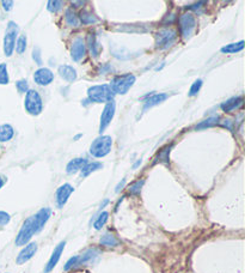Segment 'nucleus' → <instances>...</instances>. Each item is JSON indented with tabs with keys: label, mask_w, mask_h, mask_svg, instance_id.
Listing matches in <instances>:
<instances>
[{
	"label": "nucleus",
	"mask_w": 245,
	"mask_h": 273,
	"mask_svg": "<svg viewBox=\"0 0 245 273\" xmlns=\"http://www.w3.org/2000/svg\"><path fill=\"white\" fill-rule=\"evenodd\" d=\"M114 92L109 84H102V85H94L89 87L88 97L91 102L94 103H108L114 99Z\"/></svg>",
	"instance_id": "f257e3e1"
},
{
	"label": "nucleus",
	"mask_w": 245,
	"mask_h": 273,
	"mask_svg": "<svg viewBox=\"0 0 245 273\" xmlns=\"http://www.w3.org/2000/svg\"><path fill=\"white\" fill-rule=\"evenodd\" d=\"M113 147V139L109 136H101L92 142L90 147V153L94 157H105L110 152Z\"/></svg>",
	"instance_id": "f03ea898"
},
{
	"label": "nucleus",
	"mask_w": 245,
	"mask_h": 273,
	"mask_svg": "<svg viewBox=\"0 0 245 273\" xmlns=\"http://www.w3.org/2000/svg\"><path fill=\"white\" fill-rule=\"evenodd\" d=\"M135 83V76L128 73V75L115 77L110 83V87H112L113 92L118 95H125L127 94L128 90L133 86V84Z\"/></svg>",
	"instance_id": "7ed1b4c3"
},
{
	"label": "nucleus",
	"mask_w": 245,
	"mask_h": 273,
	"mask_svg": "<svg viewBox=\"0 0 245 273\" xmlns=\"http://www.w3.org/2000/svg\"><path fill=\"white\" fill-rule=\"evenodd\" d=\"M177 40V33L173 29H163L155 35V48L160 50L169 49Z\"/></svg>",
	"instance_id": "20e7f679"
},
{
	"label": "nucleus",
	"mask_w": 245,
	"mask_h": 273,
	"mask_svg": "<svg viewBox=\"0 0 245 273\" xmlns=\"http://www.w3.org/2000/svg\"><path fill=\"white\" fill-rule=\"evenodd\" d=\"M24 107L26 112L31 114V115H38V114L42 113L43 103H42L41 96H39V94L36 90H29L26 92Z\"/></svg>",
	"instance_id": "39448f33"
},
{
	"label": "nucleus",
	"mask_w": 245,
	"mask_h": 273,
	"mask_svg": "<svg viewBox=\"0 0 245 273\" xmlns=\"http://www.w3.org/2000/svg\"><path fill=\"white\" fill-rule=\"evenodd\" d=\"M98 253L99 252L97 249H89V251H86L81 255L73 256V258H71L70 260L66 262L65 271H68V270L73 269V267L81 266V265L90 264V262L94 261L98 256Z\"/></svg>",
	"instance_id": "423d86ee"
},
{
	"label": "nucleus",
	"mask_w": 245,
	"mask_h": 273,
	"mask_svg": "<svg viewBox=\"0 0 245 273\" xmlns=\"http://www.w3.org/2000/svg\"><path fill=\"white\" fill-rule=\"evenodd\" d=\"M18 34V25L15 22H10L7 24L6 33L4 38V53L6 57H11L15 52L16 47V38Z\"/></svg>",
	"instance_id": "0eeeda50"
},
{
	"label": "nucleus",
	"mask_w": 245,
	"mask_h": 273,
	"mask_svg": "<svg viewBox=\"0 0 245 273\" xmlns=\"http://www.w3.org/2000/svg\"><path fill=\"white\" fill-rule=\"evenodd\" d=\"M35 234L36 231H35V227H34V223H33V218L29 217L28 219H25L22 228H20L19 232H18L17 237H16V245L25 246Z\"/></svg>",
	"instance_id": "6e6552de"
},
{
	"label": "nucleus",
	"mask_w": 245,
	"mask_h": 273,
	"mask_svg": "<svg viewBox=\"0 0 245 273\" xmlns=\"http://www.w3.org/2000/svg\"><path fill=\"white\" fill-rule=\"evenodd\" d=\"M180 25H181V33L184 39H189L196 28V20H195L194 15L191 13H186L182 15L180 17Z\"/></svg>",
	"instance_id": "1a4fd4ad"
},
{
	"label": "nucleus",
	"mask_w": 245,
	"mask_h": 273,
	"mask_svg": "<svg viewBox=\"0 0 245 273\" xmlns=\"http://www.w3.org/2000/svg\"><path fill=\"white\" fill-rule=\"evenodd\" d=\"M115 109H116V105H115L114 100L110 101V102H108L107 105H105L103 112H102V115H101V124H99V132H101V133L105 128H107L108 126H109L110 123H112V120L114 119Z\"/></svg>",
	"instance_id": "9d476101"
},
{
	"label": "nucleus",
	"mask_w": 245,
	"mask_h": 273,
	"mask_svg": "<svg viewBox=\"0 0 245 273\" xmlns=\"http://www.w3.org/2000/svg\"><path fill=\"white\" fill-rule=\"evenodd\" d=\"M51 216H52V210L49 208L41 209L38 213H35L34 216H31V218H33L34 227H35L36 234L43 229V227L46 225L47 222H48V219L51 218Z\"/></svg>",
	"instance_id": "9b49d317"
},
{
	"label": "nucleus",
	"mask_w": 245,
	"mask_h": 273,
	"mask_svg": "<svg viewBox=\"0 0 245 273\" xmlns=\"http://www.w3.org/2000/svg\"><path fill=\"white\" fill-rule=\"evenodd\" d=\"M86 54V44L81 38L75 39L72 43V48H71V57L75 62H80L81 59H84Z\"/></svg>",
	"instance_id": "f8f14e48"
},
{
	"label": "nucleus",
	"mask_w": 245,
	"mask_h": 273,
	"mask_svg": "<svg viewBox=\"0 0 245 273\" xmlns=\"http://www.w3.org/2000/svg\"><path fill=\"white\" fill-rule=\"evenodd\" d=\"M34 81H35V83L38 84V85H49V84L54 81V75H53V72L49 68L42 67L38 68L35 72V75H34Z\"/></svg>",
	"instance_id": "ddd939ff"
},
{
	"label": "nucleus",
	"mask_w": 245,
	"mask_h": 273,
	"mask_svg": "<svg viewBox=\"0 0 245 273\" xmlns=\"http://www.w3.org/2000/svg\"><path fill=\"white\" fill-rule=\"evenodd\" d=\"M65 246H66V242H65V241H62V242H60L59 245L55 247L54 252H53V254L51 256V259H49V261L47 262V266H46V269H44V272L49 273L51 271H53V270H54V267L57 266V264L59 262L60 258H61V254H62V252H64Z\"/></svg>",
	"instance_id": "4468645a"
},
{
	"label": "nucleus",
	"mask_w": 245,
	"mask_h": 273,
	"mask_svg": "<svg viewBox=\"0 0 245 273\" xmlns=\"http://www.w3.org/2000/svg\"><path fill=\"white\" fill-rule=\"evenodd\" d=\"M75 188L71 186L70 184H65L62 186H60L57 190V203L59 208H64V205L67 203L68 198L71 197V194L73 193Z\"/></svg>",
	"instance_id": "2eb2a0df"
},
{
	"label": "nucleus",
	"mask_w": 245,
	"mask_h": 273,
	"mask_svg": "<svg viewBox=\"0 0 245 273\" xmlns=\"http://www.w3.org/2000/svg\"><path fill=\"white\" fill-rule=\"evenodd\" d=\"M36 252H38V245H36L35 242L28 243V245H26L25 247L20 251V253L18 254L17 264H19V265L25 264L26 261H29L34 255H35Z\"/></svg>",
	"instance_id": "dca6fc26"
},
{
	"label": "nucleus",
	"mask_w": 245,
	"mask_h": 273,
	"mask_svg": "<svg viewBox=\"0 0 245 273\" xmlns=\"http://www.w3.org/2000/svg\"><path fill=\"white\" fill-rule=\"evenodd\" d=\"M57 71H59L60 77H61L62 79H65L66 82H68V83H72V82H75V79H77V71H75V68H73L72 66L61 65L59 66Z\"/></svg>",
	"instance_id": "f3484780"
},
{
	"label": "nucleus",
	"mask_w": 245,
	"mask_h": 273,
	"mask_svg": "<svg viewBox=\"0 0 245 273\" xmlns=\"http://www.w3.org/2000/svg\"><path fill=\"white\" fill-rule=\"evenodd\" d=\"M242 105H243V97L237 96V97H232V99L225 101V102L221 105V109H223L225 113H231V112H233V110L241 108Z\"/></svg>",
	"instance_id": "a211bd4d"
},
{
	"label": "nucleus",
	"mask_w": 245,
	"mask_h": 273,
	"mask_svg": "<svg viewBox=\"0 0 245 273\" xmlns=\"http://www.w3.org/2000/svg\"><path fill=\"white\" fill-rule=\"evenodd\" d=\"M86 163H88L86 158H75V160L68 162L66 170H67L68 174H75L79 170H81Z\"/></svg>",
	"instance_id": "6ab92c4d"
},
{
	"label": "nucleus",
	"mask_w": 245,
	"mask_h": 273,
	"mask_svg": "<svg viewBox=\"0 0 245 273\" xmlns=\"http://www.w3.org/2000/svg\"><path fill=\"white\" fill-rule=\"evenodd\" d=\"M168 94H154L152 96H150L149 99L146 100L144 105V110L150 109V108H153L155 105H160V103L164 102L165 100L168 99Z\"/></svg>",
	"instance_id": "aec40b11"
},
{
	"label": "nucleus",
	"mask_w": 245,
	"mask_h": 273,
	"mask_svg": "<svg viewBox=\"0 0 245 273\" xmlns=\"http://www.w3.org/2000/svg\"><path fill=\"white\" fill-rule=\"evenodd\" d=\"M15 136V129L11 125L5 124L0 126V143H6Z\"/></svg>",
	"instance_id": "412c9836"
},
{
	"label": "nucleus",
	"mask_w": 245,
	"mask_h": 273,
	"mask_svg": "<svg viewBox=\"0 0 245 273\" xmlns=\"http://www.w3.org/2000/svg\"><path fill=\"white\" fill-rule=\"evenodd\" d=\"M171 147H172V145H167V147H163V149H160L159 152L157 153V156H155V158H154V164L155 163H165V164H168L169 163V156H170Z\"/></svg>",
	"instance_id": "4be33fe9"
},
{
	"label": "nucleus",
	"mask_w": 245,
	"mask_h": 273,
	"mask_svg": "<svg viewBox=\"0 0 245 273\" xmlns=\"http://www.w3.org/2000/svg\"><path fill=\"white\" fill-rule=\"evenodd\" d=\"M101 168H103V164L102 163H98V162H88V163L84 166V168L81 169V176H89L91 173H94V171L98 170V169Z\"/></svg>",
	"instance_id": "5701e85b"
},
{
	"label": "nucleus",
	"mask_w": 245,
	"mask_h": 273,
	"mask_svg": "<svg viewBox=\"0 0 245 273\" xmlns=\"http://www.w3.org/2000/svg\"><path fill=\"white\" fill-rule=\"evenodd\" d=\"M244 48V41H239L237 43H231L227 46L221 48V53H226V54H232V53H238Z\"/></svg>",
	"instance_id": "b1692460"
},
{
	"label": "nucleus",
	"mask_w": 245,
	"mask_h": 273,
	"mask_svg": "<svg viewBox=\"0 0 245 273\" xmlns=\"http://www.w3.org/2000/svg\"><path fill=\"white\" fill-rule=\"evenodd\" d=\"M65 21L70 26H75H75L79 25V20H78L77 15H75V13L73 12V10H71V9L66 10Z\"/></svg>",
	"instance_id": "393cba45"
},
{
	"label": "nucleus",
	"mask_w": 245,
	"mask_h": 273,
	"mask_svg": "<svg viewBox=\"0 0 245 273\" xmlns=\"http://www.w3.org/2000/svg\"><path fill=\"white\" fill-rule=\"evenodd\" d=\"M99 242H101V245L107 246V247H116V246L118 245L117 238L112 234H105L104 236H102V238Z\"/></svg>",
	"instance_id": "a878e982"
},
{
	"label": "nucleus",
	"mask_w": 245,
	"mask_h": 273,
	"mask_svg": "<svg viewBox=\"0 0 245 273\" xmlns=\"http://www.w3.org/2000/svg\"><path fill=\"white\" fill-rule=\"evenodd\" d=\"M88 42H89V48H90L91 54L94 55V57H97L99 53V50H101V47H99L98 43H97L96 38H94V35H89Z\"/></svg>",
	"instance_id": "bb28decb"
},
{
	"label": "nucleus",
	"mask_w": 245,
	"mask_h": 273,
	"mask_svg": "<svg viewBox=\"0 0 245 273\" xmlns=\"http://www.w3.org/2000/svg\"><path fill=\"white\" fill-rule=\"evenodd\" d=\"M80 21L84 24H94V23H96L98 20H97L94 13L89 11H83L80 13Z\"/></svg>",
	"instance_id": "cd10ccee"
},
{
	"label": "nucleus",
	"mask_w": 245,
	"mask_h": 273,
	"mask_svg": "<svg viewBox=\"0 0 245 273\" xmlns=\"http://www.w3.org/2000/svg\"><path fill=\"white\" fill-rule=\"evenodd\" d=\"M10 78L7 73V65L6 63H0V85H6L9 84Z\"/></svg>",
	"instance_id": "c85d7f7f"
},
{
	"label": "nucleus",
	"mask_w": 245,
	"mask_h": 273,
	"mask_svg": "<svg viewBox=\"0 0 245 273\" xmlns=\"http://www.w3.org/2000/svg\"><path fill=\"white\" fill-rule=\"evenodd\" d=\"M108 218H109V213H108V212H105V211L102 212V213L98 216V218L96 219V222H94V229L101 230L102 228L104 227V224L107 223Z\"/></svg>",
	"instance_id": "c756f323"
},
{
	"label": "nucleus",
	"mask_w": 245,
	"mask_h": 273,
	"mask_svg": "<svg viewBox=\"0 0 245 273\" xmlns=\"http://www.w3.org/2000/svg\"><path fill=\"white\" fill-rule=\"evenodd\" d=\"M15 49L18 54H23V53L25 52V49H26V36L25 35H20L19 38H18L17 42H16Z\"/></svg>",
	"instance_id": "7c9ffc66"
},
{
	"label": "nucleus",
	"mask_w": 245,
	"mask_h": 273,
	"mask_svg": "<svg viewBox=\"0 0 245 273\" xmlns=\"http://www.w3.org/2000/svg\"><path fill=\"white\" fill-rule=\"evenodd\" d=\"M62 6H64V2L62 1H59V0H51V1L47 2V9H48V11L51 12H57L60 11V10L62 9Z\"/></svg>",
	"instance_id": "2f4dec72"
},
{
	"label": "nucleus",
	"mask_w": 245,
	"mask_h": 273,
	"mask_svg": "<svg viewBox=\"0 0 245 273\" xmlns=\"http://www.w3.org/2000/svg\"><path fill=\"white\" fill-rule=\"evenodd\" d=\"M145 181L144 180H139V181L134 182V184H132L131 186H129V193L131 194H134V195H138L139 193H140L142 186H144Z\"/></svg>",
	"instance_id": "473e14b6"
},
{
	"label": "nucleus",
	"mask_w": 245,
	"mask_h": 273,
	"mask_svg": "<svg viewBox=\"0 0 245 273\" xmlns=\"http://www.w3.org/2000/svg\"><path fill=\"white\" fill-rule=\"evenodd\" d=\"M218 120H219L218 118H209V119H207V120L202 121L200 125H197L196 128L202 129V128H207V127H212V126H214V125L218 124Z\"/></svg>",
	"instance_id": "72a5a7b5"
},
{
	"label": "nucleus",
	"mask_w": 245,
	"mask_h": 273,
	"mask_svg": "<svg viewBox=\"0 0 245 273\" xmlns=\"http://www.w3.org/2000/svg\"><path fill=\"white\" fill-rule=\"evenodd\" d=\"M201 87H202V81L201 79H196V81L193 83V85H191L190 90H189V96H195V95L199 94Z\"/></svg>",
	"instance_id": "f704fd0d"
},
{
	"label": "nucleus",
	"mask_w": 245,
	"mask_h": 273,
	"mask_svg": "<svg viewBox=\"0 0 245 273\" xmlns=\"http://www.w3.org/2000/svg\"><path fill=\"white\" fill-rule=\"evenodd\" d=\"M16 86H17L18 91L19 92H28L29 91V86H28V82L25 79H20L16 83Z\"/></svg>",
	"instance_id": "c9c22d12"
},
{
	"label": "nucleus",
	"mask_w": 245,
	"mask_h": 273,
	"mask_svg": "<svg viewBox=\"0 0 245 273\" xmlns=\"http://www.w3.org/2000/svg\"><path fill=\"white\" fill-rule=\"evenodd\" d=\"M10 219H11V217H10V214L7 212L0 211V227L6 225L10 222Z\"/></svg>",
	"instance_id": "e433bc0d"
},
{
	"label": "nucleus",
	"mask_w": 245,
	"mask_h": 273,
	"mask_svg": "<svg viewBox=\"0 0 245 273\" xmlns=\"http://www.w3.org/2000/svg\"><path fill=\"white\" fill-rule=\"evenodd\" d=\"M33 58H34V60H35V62L38 63V65H42V60H41V53H39V49H38V48L34 49V53H33Z\"/></svg>",
	"instance_id": "4c0bfd02"
},
{
	"label": "nucleus",
	"mask_w": 245,
	"mask_h": 273,
	"mask_svg": "<svg viewBox=\"0 0 245 273\" xmlns=\"http://www.w3.org/2000/svg\"><path fill=\"white\" fill-rule=\"evenodd\" d=\"M1 5L4 6L5 11H10L13 6V1H1Z\"/></svg>",
	"instance_id": "58836bf2"
},
{
	"label": "nucleus",
	"mask_w": 245,
	"mask_h": 273,
	"mask_svg": "<svg viewBox=\"0 0 245 273\" xmlns=\"http://www.w3.org/2000/svg\"><path fill=\"white\" fill-rule=\"evenodd\" d=\"M201 5H205V2L202 1V2H199V4H195V5H193V6H187V9L196 10V9H199V6H201Z\"/></svg>",
	"instance_id": "ea45409f"
},
{
	"label": "nucleus",
	"mask_w": 245,
	"mask_h": 273,
	"mask_svg": "<svg viewBox=\"0 0 245 273\" xmlns=\"http://www.w3.org/2000/svg\"><path fill=\"white\" fill-rule=\"evenodd\" d=\"M125 184H126V180H122V182H120V184L117 185V187H116V192H120L121 189H122L123 186H125Z\"/></svg>",
	"instance_id": "a19ab883"
},
{
	"label": "nucleus",
	"mask_w": 245,
	"mask_h": 273,
	"mask_svg": "<svg viewBox=\"0 0 245 273\" xmlns=\"http://www.w3.org/2000/svg\"><path fill=\"white\" fill-rule=\"evenodd\" d=\"M4 184H5V180L2 179L1 176H0V188H1L2 186H4Z\"/></svg>",
	"instance_id": "79ce46f5"
}]
</instances>
